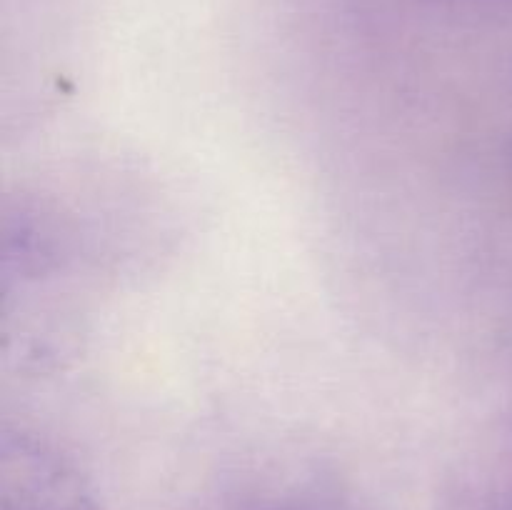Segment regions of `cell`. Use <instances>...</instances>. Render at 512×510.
<instances>
[{"instance_id":"obj_1","label":"cell","mask_w":512,"mask_h":510,"mask_svg":"<svg viewBox=\"0 0 512 510\" xmlns=\"http://www.w3.org/2000/svg\"><path fill=\"white\" fill-rule=\"evenodd\" d=\"M0 510H98V503L73 465L20 443L3 453Z\"/></svg>"},{"instance_id":"obj_2","label":"cell","mask_w":512,"mask_h":510,"mask_svg":"<svg viewBox=\"0 0 512 510\" xmlns=\"http://www.w3.org/2000/svg\"><path fill=\"white\" fill-rule=\"evenodd\" d=\"M450 510H512V488L480 490V493L465 490L453 500Z\"/></svg>"}]
</instances>
